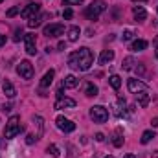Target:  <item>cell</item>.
Returning a JSON list of instances; mask_svg holds the SVG:
<instances>
[{
	"instance_id": "cell-26",
	"label": "cell",
	"mask_w": 158,
	"mask_h": 158,
	"mask_svg": "<svg viewBox=\"0 0 158 158\" xmlns=\"http://www.w3.org/2000/svg\"><path fill=\"white\" fill-rule=\"evenodd\" d=\"M153 138H155V131H145L142 134V143H149Z\"/></svg>"
},
{
	"instance_id": "cell-45",
	"label": "cell",
	"mask_w": 158,
	"mask_h": 158,
	"mask_svg": "<svg viewBox=\"0 0 158 158\" xmlns=\"http://www.w3.org/2000/svg\"><path fill=\"white\" fill-rule=\"evenodd\" d=\"M156 11H158V9H156Z\"/></svg>"
},
{
	"instance_id": "cell-35",
	"label": "cell",
	"mask_w": 158,
	"mask_h": 158,
	"mask_svg": "<svg viewBox=\"0 0 158 158\" xmlns=\"http://www.w3.org/2000/svg\"><path fill=\"white\" fill-rule=\"evenodd\" d=\"M4 44H6V35H2V33H0V48H2Z\"/></svg>"
},
{
	"instance_id": "cell-19",
	"label": "cell",
	"mask_w": 158,
	"mask_h": 158,
	"mask_svg": "<svg viewBox=\"0 0 158 158\" xmlns=\"http://www.w3.org/2000/svg\"><path fill=\"white\" fill-rule=\"evenodd\" d=\"M114 112H116V116H119V118L125 116V99L121 96H119V101L114 105Z\"/></svg>"
},
{
	"instance_id": "cell-8",
	"label": "cell",
	"mask_w": 158,
	"mask_h": 158,
	"mask_svg": "<svg viewBox=\"0 0 158 158\" xmlns=\"http://www.w3.org/2000/svg\"><path fill=\"white\" fill-rule=\"evenodd\" d=\"M55 123H57V127H59L63 132H72V131H76V123L70 121L68 118H64V116H57Z\"/></svg>"
},
{
	"instance_id": "cell-36",
	"label": "cell",
	"mask_w": 158,
	"mask_h": 158,
	"mask_svg": "<svg viewBox=\"0 0 158 158\" xmlns=\"http://www.w3.org/2000/svg\"><path fill=\"white\" fill-rule=\"evenodd\" d=\"M57 48H59V50H64V48H66V42H63V40H61V42H59V46H57Z\"/></svg>"
},
{
	"instance_id": "cell-17",
	"label": "cell",
	"mask_w": 158,
	"mask_h": 158,
	"mask_svg": "<svg viewBox=\"0 0 158 158\" xmlns=\"http://www.w3.org/2000/svg\"><path fill=\"white\" fill-rule=\"evenodd\" d=\"M77 83H79V79L76 77V76H72V74H70V76H66V77H64L63 86H64V88H76V86H77Z\"/></svg>"
},
{
	"instance_id": "cell-33",
	"label": "cell",
	"mask_w": 158,
	"mask_h": 158,
	"mask_svg": "<svg viewBox=\"0 0 158 158\" xmlns=\"http://www.w3.org/2000/svg\"><path fill=\"white\" fill-rule=\"evenodd\" d=\"M35 140H37V138H35L33 134H28V138H26V143H30V145H31V143H33Z\"/></svg>"
},
{
	"instance_id": "cell-30",
	"label": "cell",
	"mask_w": 158,
	"mask_h": 158,
	"mask_svg": "<svg viewBox=\"0 0 158 158\" xmlns=\"http://www.w3.org/2000/svg\"><path fill=\"white\" fill-rule=\"evenodd\" d=\"M20 37H22V28H17V30H15V35H13V40H15V42H19Z\"/></svg>"
},
{
	"instance_id": "cell-34",
	"label": "cell",
	"mask_w": 158,
	"mask_h": 158,
	"mask_svg": "<svg viewBox=\"0 0 158 158\" xmlns=\"http://www.w3.org/2000/svg\"><path fill=\"white\" fill-rule=\"evenodd\" d=\"M96 140H98V142H103V140H105V136H103L101 132H98V134H96Z\"/></svg>"
},
{
	"instance_id": "cell-21",
	"label": "cell",
	"mask_w": 158,
	"mask_h": 158,
	"mask_svg": "<svg viewBox=\"0 0 158 158\" xmlns=\"http://www.w3.org/2000/svg\"><path fill=\"white\" fill-rule=\"evenodd\" d=\"M112 143H114V147H121V145H123V131H121V129H116Z\"/></svg>"
},
{
	"instance_id": "cell-6",
	"label": "cell",
	"mask_w": 158,
	"mask_h": 158,
	"mask_svg": "<svg viewBox=\"0 0 158 158\" xmlns=\"http://www.w3.org/2000/svg\"><path fill=\"white\" fill-rule=\"evenodd\" d=\"M42 33L46 37H61L64 33V26L63 24H48V26H44Z\"/></svg>"
},
{
	"instance_id": "cell-27",
	"label": "cell",
	"mask_w": 158,
	"mask_h": 158,
	"mask_svg": "<svg viewBox=\"0 0 158 158\" xmlns=\"http://www.w3.org/2000/svg\"><path fill=\"white\" fill-rule=\"evenodd\" d=\"M46 153H48V155H52L53 158H59V155H61V153H59V149H57V145H53V143H52V145H48Z\"/></svg>"
},
{
	"instance_id": "cell-39",
	"label": "cell",
	"mask_w": 158,
	"mask_h": 158,
	"mask_svg": "<svg viewBox=\"0 0 158 158\" xmlns=\"http://www.w3.org/2000/svg\"><path fill=\"white\" fill-rule=\"evenodd\" d=\"M123 158H136V156H134V155H125Z\"/></svg>"
},
{
	"instance_id": "cell-38",
	"label": "cell",
	"mask_w": 158,
	"mask_h": 158,
	"mask_svg": "<svg viewBox=\"0 0 158 158\" xmlns=\"http://www.w3.org/2000/svg\"><path fill=\"white\" fill-rule=\"evenodd\" d=\"M4 145H6V143H4V140H2V138H0V149H2V147H4Z\"/></svg>"
},
{
	"instance_id": "cell-41",
	"label": "cell",
	"mask_w": 158,
	"mask_h": 158,
	"mask_svg": "<svg viewBox=\"0 0 158 158\" xmlns=\"http://www.w3.org/2000/svg\"><path fill=\"white\" fill-rule=\"evenodd\" d=\"M134 2H147V0H134Z\"/></svg>"
},
{
	"instance_id": "cell-32",
	"label": "cell",
	"mask_w": 158,
	"mask_h": 158,
	"mask_svg": "<svg viewBox=\"0 0 158 158\" xmlns=\"http://www.w3.org/2000/svg\"><path fill=\"white\" fill-rule=\"evenodd\" d=\"M63 4H66V6H79V4H83V0H64Z\"/></svg>"
},
{
	"instance_id": "cell-5",
	"label": "cell",
	"mask_w": 158,
	"mask_h": 158,
	"mask_svg": "<svg viewBox=\"0 0 158 158\" xmlns=\"http://www.w3.org/2000/svg\"><path fill=\"white\" fill-rule=\"evenodd\" d=\"M17 74L22 79H31L33 77V66L30 61H20L19 66H17Z\"/></svg>"
},
{
	"instance_id": "cell-40",
	"label": "cell",
	"mask_w": 158,
	"mask_h": 158,
	"mask_svg": "<svg viewBox=\"0 0 158 158\" xmlns=\"http://www.w3.org/2000/svg\"><path fill=\"white\" fill-rule=\"evenodd\" d=\"M155 44H156V57H158V39H156V42H155Z\"/></svg>"
},
{
	"instance_id": "cell-16",
	"label": "cell",
	"mask_w": 158,
	"mask_h": 158,
	"mask_svg": "<svg viewBox=\"0 0 158 158\" xmlns=\"http://www.w3.org/2000/svg\"><path fill=\"white\" fill-rule=\"evenodd\" d=\"M112 59H114V52H112V50H103L101 55H99V63H101V64H107V63H110Z\"/></svg>"
},
{
	"instance_id": "cell-7",
	"label": "cell",
	"mask_w": 158,
	"mask_h": 158,
	"mask_svg": "<svg viewBox=\"0 0 158 158\" xmlns=\"http://www.w3.org/2000/svg\"><path fill=\"white\" fill-rule=\"evenodd\" d=\"M39 11H40V4L39 2H30V4L20 11V15H22L24 19H33Z\"/></svg>"
},
{
	"instance_id": "cell-29",
	"label": "cell",
	"mask_w": 158,
	"mask_h": 158,
	"mask_svg": "<svg viewBox=\"0 0 158 158\" xmlns=\"http://www.w3.org/2000/svg\"><path fill=\"white\" fill-rule=\"evenodd\" d=\"M132 37H134V33H132L131 30H125V31H123V35H121V39H123V40H131Z\"/></svg>"
},
{
	"instance_id": "cell-9",
	"label": "cell",
	"mask_w": 158,
	"mask_h": 158,
	"mask_svg": "<svg viewBox=\"0 0 158 158\" xmlns=\"http://www.w3.org/2000/svg\"><path fill=\"white\" fill-rule=\"evenodd\" d=\"M127 86H129V92H132V94H138V92H142V90H147V85L142 83L140 79H129Z\"/></svg>"
},
{
	"instance_id": "cell-18",
	"label": "cell",
	"mask_w": 158,
	"mask_h": 158,
	"mask_svg": "<svg viewBox=\"0 0 158 158\" xmlns=\"http://www.w3.org/2000/svg\"><path fill=\"white\" fill-rule=\"evenodd\" d=\"M145 48H147V40H143V39H138L131 44V50L132 52H143Z\"/></svg>"
},
{
	"instance_id": "cell-10",
	"label": "cell",
	"mask_w": 158,
	"mask_h": 158,
	"mask_svg": "<svg viewBox=\"0 0 158 158\" xmlns=\"http://www.w3.org/2000/svg\"><path fill=\"white\" fill-rule=\"evenodd\" d=\"M24 42H26V52H28L30 55H35V53H37V50H35V44H37L35 35H33V33H26V35H24Z\"/></svg>"
},
{
	"instance_id": "cell-1",
	"label": "cell",
	"mask_w": 158,
	"mask_h": 158,
	"mask_svg": "<svg viewBox=\"0 0 158 158\" xmlns=\"http://www.w3.org/2000/svg\"><path fill=\"white\" fill-rule=\"evenodd\" d=\"M92 63H94V53L90 52V48H79L77 52L70 53V57H68V66L72 70L85 72L90 68Z\"/></svg>"
},
{
	"instance_id": "cell-4",
	"label": "cell",
	"mask_w": 158,
	"mask_h": 158,
	"mask_svg": "<svg viewBox=\"0 0 158 158\" xmlns=\"http://www.w3.org/2000/svg\"><path fill=\"white\" fill-rule=\"evenodd\" d=\"M90 118L94 119V123H105L109 119V110L101 105H94L90 109Z\"/></svg>"
},
{
	"instance_id": "cell-28",
	"label": "cell",
	"mask_w": 158,
	"mask_h": 158,
	"mask_svg": "<svg viewBox=\"0 0 158 158\" xmlns=\"http://www.w3.org/2000/svg\"><path fill=\"white\" fill-rule=\"evenodd\" d=\"M17 13H20V7H19V6H17V7H11V9H7V13H6V15L11 19V17H15Z\"/></svg>"
},
{
	"instance_id": "cell-3",
	"label": "cell",
	"mask_w": 158,
	"mask_h": 158,
	"mask_svg": "<svg viewBox=\"0 0 158 158\" xmlns=\"http://www.w3.org/2000/svg\"><path fill=\"white\" fill-rule=\"evenodd\" d=\"M20 131H22V127H20V118H19V116H11V118L7 119V123H6V138L11 140V138H15Z\"/></svg>"
},
{
	"instance_id": "cell-20",
	"label": "cell",
	"mask_w": 158,
	"mask_h": 158,
	"mask_svg": "<svg viewBox=\"0 0 158 158\" xmlns=\"http://www.w3.org/2000/svg\"><path fill=\"white\" fill-rule=\"evenodd\" d=\"M48 17H50V15H46V13L40 15V17H33V19L28 20V26H30V28H37V26H40V22H42L44 19H48Z\"/></svg>"
},
{
	"instance_id": "cell-42",
	"label": "cell",
	"mask_w": 158,
	"mask_h": 158,
	"mask_svg": "<svg viewBox=\"0 0 158 158\" xmlns=\"http://www.w3.org/2000/svg\"><path fill=\"white\" fill-rule=\"evenodd\" d=\"M155 24H156V28H158V20H156V22H155Z\"/></svg>"
},
{
	"instance_id": "cell-2",
	"label": "cell",
	"mask_w": 158,
	"mask_h": 158,
	"mask_svg": "<svg viewBox=\"0 0 158 158\" xmlns=\"http://www.w3.org/2000/svg\"><path fill=\"white\" fill-rule=\"evenodd\" d=\"M105 9H107V4H105L103 0H94L90 6H86V9H85V17L90 19V20H98V17H99Z\"/></svg>"
},
{
	"instance_id": "cell-37",
	"label": "cell",
	"mask_w": 158,
	"mask_h": 158,
	"mask_svg": "<svg viewBox=\"0 0 158 158\" xmlns=\"http://www.w3.org/2000/svg\"><path fill=\"white\" fill-rule=\"evenodd\" d=\"M151 123H153V127H158V118H153V121H151Z\"/></svg>"
},
{
	"instance_id": "cell-44",
	"label": "cell",
	"mask_w": 158,
	"mask_h": 158,
	"mask_svg": "<svg viewBox=\"0 0 158 158\" xmlns=\"http://www.w3.org/2000/svg\"><path fill=\"white\" fill-rule=\"evenodd\" d=\"M0 2H4V0H0Z\"/></svg>"
},
{
	"instance_id": "cell-15",
	"label": "cell",
	"mask_w": 158,
	"mask_h": 158,
	"mask_svg": "<svg viewBox=\"0 0 158 158\" xmlns=\"http://www.w3.org/2000/svg\"><path fill=\"white\" fill-rule=\"evenodd\" d=\"M132 15H134V19H136L138 22H143V20L147 19V11H145L142 6H136V7L132 9Z\"/></svg>"
},
{
	"instance_id": "cell-24",
	"label": "cell",
	"mask_w": 158,
	"mask_h": 158,
	"mask_svg": "<svg viewBox=\"0 0 158 158\" xmlns=\"http://www.w3.org/2000/svg\"><path fill=\"white\" fill-rule=\"evenodd\" d=\"M134 64H136V61H134L132 57H125L123 63H121V68H123V70H132Z\"/></svg>"
},
{
	"instance_id": "cell-11",
	"label": "cell",
	"mask_w": 158,
	"mask_h": 158,
	"mask_svg": "<svg viewBox=\"0 0 158 158\" xmlns=\"http://www.w3.org/2000/svg\"><path fill=\"white\" fill-rule=\"evenodd\" d=\"M74 107H76V101L72 98H59L55 103V109H74Z\"/></svg>"
},
{
	"instance_id": "cell-22",
	"label": "cell",
	"mask_w": 158,
	"mask_h": 158,
	"mask_svg": "<svg viewBox=\"0 0 158 158\" xmlns=\"http://www.w3.org/2000/svg\"><path fill=\"white\" fill-rule=\"evenodd\" d=\"M98 86L94 85V83H86V86H85V94L86 96H90V98H94V96H98Z\"/></svg>"
},
{
	"instance_id": "cell-13",
	"label": "cell",
	"mask_w": 158,
	"mask_h": 158,
	"mask_svg": "<svg viewBox=\"0 0 158 158\" xmlns=\"http://www.w3.org/2000/svg\"><path fill=\"white\" fill-rule=\"evenodd\" d=\"M2 90H4V94H6L7 98H15V96H17L15 86H13V85H11V81H7V79L2 83Z\"/></svg>"
},
{
	"instance_id": "cell-31",
	"label": "cell",
	"mask_w": 158,
	"mask_h": 158,
	"mask_svg": "<svg viewBox=\"0 0 158 158\" xmlns=\"http://www.w3.org/2000/svg\"><path fill=\"white\" fill-rule=\"evenodd\" d=\"M63 17H64L66 20H70V19L74 17V11H72V9H64V11H63Z\"/></svg>"
},
{
	"instance_id": "cell-25",
	"label": "cell",
	"mask_w": 158,
	"mask_h": 158,
	"mask_svg": "<svg viewBox=\"0 0 158 158\" xmlns=\"http://www.w3.org/2000/svg\"><path fill=\"white\" fill-rule=\"evenodd\" d=\"M109 81H110V86H112L114 90H118L119 86H121V79H119V76H116V74H114V76H110Z\"/></svg>"
},
{
	"instance_id": "cell-23",
	"label": "cell",
	"mask_w": 158,
	"mask_h": 158,
	"mask_svg": "<svg viewBox=\"0 0 158 158\" xmlns=\"http://www.w3.org/2000/svg\"><path fill=\"white\" fill-rule=\"evenodd\" d=\"M79 33H81V31H79L77 26H72V28L68 30V40H70V42H76V40L79 39Z\"/></svg>"
},
{
	"instance_id": "cell-12",
	"label": "cell",
	"mask_w": 158,
	"mask_h": 158,
	"mask_svg": "<svg viewBox=\"0 0 158 158\" xmlns=\"http://www.w3.org/2000/svg\"><path fill=\"white\" fill-rule=\"evenodd\" d=\"M134 96H136L138 105H140V107H143V109H145V107L149 105V101H151V98H149V94H147L145 90H142V92H138V94H134Z\"/></svg>"
},
{
	"instance_id": "cell-43",
	"label": "cell",
	"mask_w": 158,
	"mask_h": 158,
	"mask_svg": "<svg viewBox=\"0 0 158 158\" xmlns=\"http://www.w3.org/2000/svg\"><path fill=\"white\" fill-rule=\"evenodd\" d=\"M105 158H114V156H105Z\"/></svg>"
},
{
	"instance_id": "cell-14",
	"label": "cell",
	"mask_w": 158,
	"mask_h": 158,
	"mask_svg": "<svg viewBox=\"0 0 158 158\" xmlns=\"http://www.w3.org/2000/svg\"><path fill=\"white\" fill-rule=\"evenodd\" d=\"M53 77H55V70H48V72L42 76V79H40V86H42V88L50 86V85L53 83Z\"/></svg>"
}]
</instances>
